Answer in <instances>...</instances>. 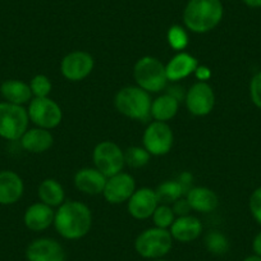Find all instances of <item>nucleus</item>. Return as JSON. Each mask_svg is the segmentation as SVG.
<instances>
[{
    "instance_id": "obj_12",
    "label": "nucleus",
    "mask_w": 261,
    "mask_h": 261,
    "mask_svg": "<svg viewBox=\"0 0 261 261\" xmlns=\"http://www.w3.org/2000/svg\"><path fill=\"white\" fill-rule=\"evenodd\" d=\"M136 191V182L130 174L120 172L107 179L102 196L109 204L118 205L127 202Z\"/></svg>"
},
{
    "instance_id": "obj_10",
    "label": "nucleus",
    "mask_w": 261,
    "mask_h": 261,
    "mask_svg": "<svg viewBox=\"0 0 261 261\" xmlns=\"http://www.w3.org/2000/svg\"><path fill=\"white\" fill-rule=\"evenodd\" d=\"M94 65V58L90 53L76 50L63 58L60 63V71L65 80L71 82H79L91 74Z\"/></svg>"
},
{
    "instance_id": "obj_8",
    "label": "nucleus",
    "mask_w": 261,
    "mask_h": 261,
    "mask_svg": "<svg viewBox=\"0 0 261 261\" xmlns=\"http://www.w3.org/2000/svg\"><path fill=\"white\" fill-rule=\"evenodd\" d=\"M29 118L37 127L53 129L63 119L62 108L50 97H35L29 102Z\"/></svg>"
},
{
    "instance_id": "obj_22",
    "label": "nucleus",
    "mask_w": 261,
    "mask_h": 261,
    "mask_svg": "<svg viewBox=\"0 0 261 261\" xmlns=\"http://www.w3.org/2000/svg\"><path fill=\"white\" fill-rule=\"evenodd\" d=\"M0 94L4 100L16 105H22L32 100V92L30 85L19 80H7L0 86Z\"/></svg>"
},
{
    "instance_id": "obj_24",
    "label": "nucleus",
    "mask_w": 261,
    "mask_h": 261,
    "mask_svg": "<svg viewBox=\"0 0 261 261\" xmlns=\"http://www.w3.org/2000/svg\"><path fill=\"white\" fill-rule=\"evenodd\" d=\"M37 195H39L40 201L51 207H59L64 202L65 197L64 188L54 178H46L42 180L37 190Z\"/></svg>"
},
{
    "instance_id": "obj_27",
    "label": "nucleus",
    "mask_w": 261,
    "mask_h": 261,
    "mask_svg": "<svg viewBox=\"0 0 261 261\" xmlns=\"http://www.w3.org/2000/svg\"><path fill=\"white\" fill-rule=\"evenodd\" d=\"M150 152L145 147H128L124 152V163L130 168H142L150 162Z\"/></svg>"
},
{
    "instance_id": "obj_29",
    "label": "nucleus",
    "mask_w": 261,
    "mask_h": 261,
    "mask_svg": "<svg viewBox=\"0 0 261 261\" xmlns=\"http://www.w3.org/2000/svg\"><path fill=\"white\" fill-rule=\"evenodd\" d=\"M51 87V81L45 74H36L30 82L32 96L35 97H49Z\"/></svg>"
},
{
    "instance_id": "obj_9",
    "label": "nucleus",
    "mask_w": 261,
    "mask_h": 261,
    "mask_svg": "<svg viewBox=\"0 0 261 261\" xmlns=\"http://www.w3.org/2000/svg\"><path fill=\"white\" fill-rule=\"evenodd\" d=\"M144 147L154 156H163L172 150L174 136L167 122L154 120L146 127L144 132Z\"/></svg>"
},
{
    "instance_id": "obj_1",
    "label": "nucleus",
    "mask_w": 261,
    "mask_h": 261,
    "mask_svg": "<svg viewBox=\"0 0 261 261\" xmlns=\"http://www.w3.org/2000/svg\"><path fill=\"white\" fill-rule=\"evenodd\" d=\"M91 225V210L84 202L64 201L55 212L54 227L65 240H81L90 232Z\"/></svg>"
},
{
    "instance_id": "obj_13",
    "label": "nucleus",
    "mask_w": 261,
    "mask_h": 261,
    "mask_svg": "<svg viewBox=\"0 0 261 261\" xmlns=\"http://www.w3.org/2000/svg\"><path fill=\"white\" fill-rule=\"evenodd\" d=\"M158 205H159V200H158L156 192L149 187L136 190L127 201L129 215L139 220L151 218Z\"/></svg>"
},
{
    "instance_id": "obj_23",
    "label": "nucleus",
    "mask_w": 261,
    "mask_h": 261,
    "mask_svg": "<svg viewBox=\"0 0 261 261\" xmlns=\"http://www.w3.org/2000/svg\"><path fill=\"white\" fill-rule=\"evenodd\" d=\"M179 109V100L173 94H164L151 102L150 117L159 122H168L175 117Z\"/></svg>"
},
{
    "instance_id": "obj_18",
    "label": "nucleus",
    "mask_w": 261,
    "mask_h": 261,
    "mask_svg": "<svg viewBox=\"0 0 261 261\" xmlns=\"http://www.w3.org/2000/svg\"><path fill=\"white\" fill-rule=\"evenodd\" d=\"M108 178L96 168H82L74 174V186L82 193L96 196L102 193Z\"/></svg>"
},
{
    "instance_id": "obj_34",
    "label": "nucleus",
    "mask_w": 261,
    "mask_h": 261,
    "mask_svg": "<svg viewBox=\"0 0 261 261\" xmlns=\"http://www.w3.org/2000/svg\"><path fill=\"white\" fill-rule=\"evenodd\" d=\"M195 76L196 79L200 80L201 82H206L212 77V71L206 65H199L195 71Z\"/></svg>"
},
{
    "instance_id": "obj_2",
    "label": "nucleus",
    "mask_w": 261,
    "mask_h": 261,
    "mask_svg": "<svg viewBox=\"0 0 261 261\" xmlns=\"http://www.w3.org/2000/svg\"><path fill=\"white\" fill-rule=\"evenodd\" d=\"M223 14L220 0H190L183 12V22L190 31L205 34L220 23Z\"/></svg>"
},
{
    "instance_id": "obj_31",
    "label": "nucleus",
    "mask_w": 261,
    "mask_h": 261,
    "mask_svg": "<svg viewBox=\"0 0 261 261\" xmlns=\"http://www.w3.org/2000/svg\"><path fill=\"white\" fill-rule=\"evenodd\" d=\"M248 206H250V212L253 219L258 225H261V186L251 193Z\"/></svg>"
},
{
    "instance_id": "obj_28",
    "label": "nucleus",
    "mask_w": 261,
    "mask_h": 261,
    "mask_svg": "<svg viewBox=\"0 0 261 261\" xmlns=\"http://www.w3.org/2000/svg\"><path fill=\"white\" fill-rule=\"evenodd\" d=\"M152 222H154L155 227L163 228V229H168L170 228V225L173 224V222L175 220V214L173 212L172 206L169 205H158V207L155 209L154 214H152Z\"/></svg>"
},
{
    "instance_id": "obj_35",
    "label": "nucleus",
    "mask_w": 261,
    "mask_h": 261,
    "mask_svg": "<svg viewBox=\"0 0 261 261\" xmlns=\"http://www.w3.org/2000/svg\"><path fill=\"white\" fill-rule=\"evenodd\" d=\"M252 250L255 255L261 256V230L255 236L252 241Z\"/></svg>"
},
{
    "instance_id": "obj_21",
    "label": "nucleus",
    "mask_w": 261,
    "mask_h": 261,
    "mask_svg": "<svg viewBox=\"0 0 261 261\" xmlns=\"http://www.w3.org/2000/svg\"><path fill=\"white\" fill-rule=\"evenodd\" d=\"M191 209L199 213H212L219 205L217 193L207 187H193L186 193Z\"/></svg>"
},
{
    "instance_id": "obj_38",
    "label": "nucleus",
    "mask_w": 261,
    "mask_h": 261,
    "mask_svg": "<svg viewBox=\"0 0 261 261\" xmlns=\"http://www.w3.org/2000/svg\"><path fill=\"white\" fill-rule=\"evenodd\" d=\"M154 261H167V260H163V258H156V260H154Z\"/></svg>"
},
{
    "instance_id": "obj_14",
    "label": "nucleus",
    "mask_w": 261,
    "mask_h": 261,
    "mask_svg": "<svg viewBox=\"0 0 261 261\" xmlns=\"http://www.w3.org/2000/svg\"><path fill=\"white\" fill-rule=\"evenodd\" d=\"M27 261H65V251L53 238H37L26 248Z\"/></svg>"
},
{
    "instance_id": "obj_33",
    "label": "nucleus",
    "mask_w": 261,
    "mask_h": 261,
    "mask_svg": "<svg viewBox=\"0 0 261 261\" xmlns=\"http://www.w3.org/2000/svg\"><path fill=\"white\" fill-rule=\"evenodd\" d=\"M172 209H173V212H174V214L178 215V217L190 215V212L192 210L191 209L190 204H188L187 199H183V197H180L179 200H177L175 202H173Z\"/></svg>"
},
{
    "instance_id": "obj_25",
    "label": "nucleus",
    "mask_w": 261,
    "mask_h": 261,
    "mask_svg": "<svg viewBox=\"0 0 261 261\" xmlns=\"http://www.w3.org/2000/svg\"><path fill=\"white\" fill-rule=\"evenodd\" d=\"M159 202L164 205H169L179 200L185 193H187L186 188L178 179L175 180H165L159 187L155 190Z\"/></svg>"
},
{
    "instance_id": "obj_4",
    "label": "nucleus",
    "mask_w": 261,
    "mask_h": 261,
    "mask_svg": "<svg viewBox=\"0 0 261 261\" xmlns=\"http://www.w3.org/2000/svg\"><path fill=\"white\" fill-rule=\"evenodd\" d=\"M134 77L137 86L147 92H159L168 82L165 65L155 57H142L134 67Z\"/></svg>"
},
{
    "instance_id": "obj_16",
    "label": "nucleus",
    "mask_w": 261,
    "mask_h": 261,
    "mask_svg": "<svg viewBox=\"0 0 261 261\" xmlns=\"http://www.w3.org/2000/svg\"><path fill=\"white\" fill-rule=\"evenodd\" d=\"M23 180L16 172H0V205H13L18 202L23 195Z\"/></svg>"
},
{
    "instance_id": "obj_5",
    "label": "nucleus",
    "mask_w": 261,
    "mask_h": 261,
    "mask_svg": "<svg viewBox=\"0 0 261 261\" xmlns=\"http://www.w3.org/2000/svg\"><path fill=\"white\" fill-rule=\"evenodd\" d=\"M173 247V237L168 229L149 228L137 236L135 241L136 252L144 258H163Z\"/></svg>"
},
{
    "instance_id": "obj_26",
    "label": "nucleus",
    "mask_w": 261,
    "mask_h": 261,
    "mask_svg": "<svg viewBox=\"0 0 261 261\" xmlns=\"http://www.w3.org/2000/svg\"><path fill=\"white\" fill-rule=\"evenodd\" d=\"M205 246L214 255H224L229 250V241L219 230H212L205 237Z\"/></svg>"
},
{
    "instance_id": "obj_15",
    "label": "nucleus",
    "mask_w": 261,
    "mask_h": 261,
    "mask_svg": "<svg viewBox=\"0 0 261 261\" xmlns=\"http://www.w3.org/2000/svg\"><path fill=\"white\" fill-rule=\"evenodd\" d=\"M55 212L51 206L44 202H35L30 205L23 215V223L30 230L42 232L54 224Z\"/></svg>"
},
{
    "instance_id": "obj_32",
    "label": "nucleus",
    "mask_w": 261,
    "mask_h": 261,
    "mask_svg": "<svg viewBox=\"0 0 261 261\" xmlns=\"http://www.w3.org/2000/svg\"><path fill=\"white\" fill-rule=\"evenodd\" d=\"M250 97L256 108L261 109V72L256 73L250 81Z\"/></svg>"
},
{
    "instance_id": "obj_3",
    "label": "nucleus",
    "mask_w": 261,
    "mask_h": 261,
    "mask_svg": "<svg viewBox=\"0 0 261 261\" xmlns=\"http://www.w3.org/2000/svg\"><path fill=\"white\" fill-rule=\"evenodd\" d=\"M150 92L139 86H125L117 92L114 105L124 117L136 120H145L151 112Z\"/></svg>"
},
{
    "instance_id": "obj_17",
    "label": "nucleus",
    "mask_w": 261,
    "mask_h": 261,
    "mask_svg": "<svg viewBox=\"0 0 261 261\" xmlns=\"http://www.w3.org/2000/svg\"><path fill=\"white\" fill-rule=\"evenodd\" d=\"M169 232L173 240L178 241V242H192L201 236L202 223L199 218L191 214L178 217L170 225Z\"/></svg>"
},
{
    "instance_id": "obj_11",
    "label": "nucleus",
    "mask_w": 261,
    "mask_h": 261,
    "mask_svg": "<svg viewBox=\"0 0 261 261\" xmlns=\"http://www.w3.org/2000/svg\"><path fill=\"white\" fill-rule=\"evenodd\" d=\"M215 94L207 82H196L186 94V107L191 114L196 117H205L214 109Z\"/></svg>"
},
{
    "instance_id": "obj_20",
    "label": "nucleus",
    "mask_w": 261,
    "mask_h": 261,
    "mask_svg": "<svg viewBox=\"0 0 261 261\" xmlns=\"http://www.w3.org/2000/svg\"><path fill=\"white\" fill-rule=\"evenodd\" d=\"M19 141H21V146L26 151L32 152V154H42L53 146L54 137L49 129L37 127L27 129Z\"/></svg>"
},
{
    "instance_id": "obj_30",
    "label": "nucleus",
    "mask_w": 261,
    "mask_h": 261,
    "mask_svg": "<svg viewBox=\"0 0 261 261\" xmlns=\"http://www.w3.org/2000/svg\"><path fill=\"white\" fill-rule=\"evenodd\" d=\"M168 42L172 49L180 51L188 45L187 32L180 26H172L168 31Z\"/></svg>"
},
{
    "instance_id": "obj_6",
    "label": "nucleus",
    "mask_w": 261,
    "mask_h": 261,
    "mask_svg": "<svg viewBox=\"0 0 261 261\" xmlns=\"http://www.w3.org/2000/svg\"><path fill=\"white\" fill-rule=\"evenodd\" d=\"M29 113L22 105L0 102V137L8 141L21 140L29 129Z\"/></svg>"
},
{
    "instance_id": "obj_36",
    "label": "nucleus",
    "mask_w": 261,
    "mask_h": 261,
    "mask_svg": "<svg viewBox=\"0 0 261 261\" xmlns=\"http://www.w3.org/2000/svg\"><path fill=\"white\" fill-rule=\"evenodd\" d=\"M243 3L250 8H261V0H243Z\"/></svg>"
},
{
    "instance_id": "obj_37",
    "label": "nucleus",
    "mask_w": 261,
    "mask_h": 261,
    "mask_svg": "<svg viewBox=\"0 0 261 261\" xmlns=\"http://www.w3.org/2000/svg\"><path fill=\"white\" fill-rule=\"evenodd\" d=\"M243 261H261V256L255 255V253H253V255H250L246 258H243Z\"/></svg>"
},
{
    "instance_id": "obj_7",
    "label": "nucleus",
    "mask_w": 261,
    "mask_h": 261,
    "mask_svg": "<svg viewBox=\"0 0 261 261\" xmlns=\"http://www.w3.org/2000/svg\"><path fill=\"white\" fill-rule=\"evenodd\" d=\"M95 168L107 178L122 172L124 163V152L113 141H102L95 146L92 152Z\"/></svg>"
},
{
    "instance_id": "obj_19",
    "label": "nucleus",
    "mask_w": 261,
    "mask_h": 261,
    "mask_svg": "<svg viewBox=\"0 0 261 261\" xmlns=\"http://www.w3.org/2000/svg\"><path fill=\"white\" fill-rule=\"evenodd\" d=\"M197 67H199V62L195 57H192L188 53H178L165 65L168 81H180V80L195 73Z\"/></svg>"
}]
</instances>
